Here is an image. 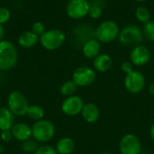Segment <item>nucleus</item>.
Masks as SVG:
<instances>
[{
    "instance_id": "nucleus-12",
    "label": "nucleus",
    "mask_w": 154,
    "mask_h": 154,
    "mask_svg": "<svg viewBox=\"0 0 154 154\" xmlns=\"http://www.w3.org/2000/svg\"><path fill=\"white\" fill-rule=\"evenodd\" d=\"M151 60L150 50L144 45L134 46L130 52V60L131 62L138 67L146 65Z\"/></svg>"
},
{
    "instance_id": "nucleus-21",
    "label": "nucleus",
    "mask_w": 154,
    "mask_h": 154,
    "mask_svg": "<svg viewBox=\"0 0 154 154\" xmlns=\"http://www.w3.org/2000/svg\"><path fill=\"white\" fill-rule=\"evenodd\" d=\"M78 90V86L73 80H68L60 87V93L64 97H71Z\"/></svg>"
},
{
    "instance_id": "nucleus-19",
    "label": "nucleus",
    "mask_w": 154,
    "mask_h": 154,
    "mask_svg": "<svg viewBox=\"0 0 154 154\" xmlns=\"http://www.w3.org/2000/svg\"><path fill=\"white\" fill-rule=\"evenodd\" d=\"M75 149V143L70 137L60 139L56 145V151L59 154H71Z\"/></svg>"
},
{
    "instance_id": "nucleus-2",
    "label": "nucleus",
    "mask_w": 154,
    "mask_h": 154,
    "mask_svg": "<svg viewBox=\"0 0 154 154\" xmlns=\"http://www.w3.org/2000/svg\"><path fill=\"white\" fill-rule=\"evenodd\" d=\"M120 29L118 24L112 20H106L99 23L95 31V38L103 43H109L118 38Z\"/></svg>"
},
{
    "instance_id": "nucleus-27",
    "label": "nucleus",
    "mask_w": 154,
    "mask_h": 154,
    "mask_svg": "<svg viewBox=\"0 0 154 154\" xmlns=\"http://www.w3.org/2000/svg\"><path fill=\"white\" fill-rule=\"evenodd\" d=\"M10 16H11V13L8 8L5 6L0 7V23L1 24L7 23L10 19Z\"/></svg>"
},
{
    "instance_id": "nucleus-25",
    "label": "nucleus",
    "mask_w": 154,
    "mask_h": 154,
    "mask_svg": "<svg viewBox=\"0 0 154 154\" xmlns=\"http://www.w3.org/2000/svg\"><path fill=\"white\" fill-rule=\"evenodd\" d=\"M102 7L98 5H90L88 15L93 19H98L102 15Z\"/></svg>"
},
{
    "instance_id": "nucleus-8",
    "label": "nucleus",
    "mask_w": 154,
    "mask_h": 154,
    "mask_svg": "<svg viewBox=\"0 0 154 154\" xmlns=\"http://www.w3.org/2000/svg\"><path fill=\"white\" fill-rule=\"evenodd\" d=\"M96 79L97 74L95 69L88 66L79 67L72 75V80L78 87H88L95 82Z\"/></svg>"
},
{
    "instance_id": "nucleus-11",
    "label": "nucleus",
    "mask_w": 154,
    "mask_h": 154,
    "mask_svg": "<svg viewBox=\"0 0 154 154\" xmlns=\"http://www.w3.org/2000/svg\"><path fill=\"white\" fill-rule=\"evenodd\" d=\"M84 105V101L80 97L73 95L63 100L61 104V111L69 116H75L81 113Z\"/></svg>"
},
{
    "instance_id": "nucleus-22",
    "label": "nucleus",
    "mask_w": 154,
    "mask_h": 154,
    "mask_svg": "<svg viewBox=\"0 0 154 154\" xmlns=\"http://www.w3.org/2000/svg\"><path fill=\"white\" fill-rule=\"evenodd\" d=\"M135 16L137 20L143 23H146L150 21L151 19V13L149 9H147L144 6H139L137 7L135 11Z\"/></svg>"
},
{
    "instance_id": "nucleus-30",
    "label": "nucleus",
    "mask_w": 154,
    "mask_h": 154,
    "mask_svg": "<svg viewBox=\"0 0 154 154\" xmlns=\"http://www.w3.org/2000/svg\"><path fill=\"white\" fill-rule=\"evenodd\" d=\"M0 137H1V139H2L4 142H10V141L14 138V136H13V134H12L11 130L2 131Z\"/></svg>"
},
{
    "instance_id": "nucleus-15",
    "label": "nucleus",
    "mask_w": 154,
    "mask_h": 154,
    "mask_svg": "<svg viewBox=\"0 0 154 154\" xmlns=\"http://www.w3.org/2000/svg\"><path fill=\"white\" fill-rule=\"evenodd\" d=\"M100 42L96 38H92L83 44L82 53L86 58L94 60L97 55L100 54Z\"/></svg>"
},
{
    "instance_id": "nucleus-1",
    "label": "nucleus",
    "mask_w": 154,
    "mask_h": 154,
    "mask_svg": "<svg viewBox=\"0 0 154 154\" xmlns=\"http://www.w3.org/2000/svg\"><path fill=\"white\" fill-rule=\"evenodd\" d=\"M18 52L13 42L3 40L0 42V70H9L15 66Z\"/></svg>"
},
{
    "instance_id": "nucleus-36",
    "label": "nucleus",
    "mask_w": 154,
    "mask_h": 154,
    "mask_svg": "<svg viewBox=\"0 0 154 154\" xmlns=\"http://www.w3.org/2000/svg\"><path fill=\"white\" fill-rule=\"evenodd\" d=\"M102 154H113V153H111V152H104V153H102Z\"/></svg>"
},
{
    "instance_id": "nucleus-7",
    "label": "nucleus",
    "mask_w": 154,
    "mask_h": 154,
    "mask_svg": "<svg viewBox=\"0 0 154 154\" xmlns=\"http://www.w3.org/2000/svg\"><path fill=\"white\" fill-rule=\"evenodd\" d=\"M145 85L146 79L142 72L134 69L132 72L125 75V87L128 92L132 94H138L144 89Z\"/></svg>"
},
{
    "instance_id": "nucleus-29",
    "label": "nucleus",
    "mask_w": 154,
    "mask_h": 154,
    "mask_svg": "<svg viewBox=\"0 0 154 154\" xmlns=\"http://www.w3.org/2000/svg\"><path fill=\"white\" fill-rule=\"evenodd\" d=\"M121 69L126 75V74H128L134 70V64L131 61H125L121 65Z\"/></svg>"
},
{
    "instance_id": "nucleus-20",
    "label": "nucleus",
    "mask_w": 154,
    "mask_h": 154,
    "mask_svg": "<svg viewBox=\"0 0 154 154\" xmlns=\"http://www.w3.org/2000/svg\"><path fill=\"white\" fill-rule=\"evenodd\" d=\"M31 119L36 121L42 120L44 116V110L42 106H38V105H32V106H29V108L27 110V114H26Z\"/></svg>"
},
{
    "instance_id": "nucleus-23",
    "label": "nucleus",
    "mask_w": 154,
    "mask_h": 154,
    "mask_svg": "<svg viewBox=\"0 0 154 154\" xmlns=\"http://www.w3.org/2000/svg\"><path fill=\"white\" fill-rule=\"evenodd\" d=\"M23 151L26 153H33L37 151V149L39 148L37 142L33 139H28L25 142H23Z\"/></svg>"
},
{
    "instance_id": "nucleus-31",
    "label": "nucleus",
    "mask_w": 154,
    "mask_h": 154,
    "mask_svg": "<svg viewBox=\"0 0 154 154\" xmlns=\"http://www.w3.org/2000/svg\"><path fill=\"white\" fill-rule=\"evenodd\" d=\"M4 36H5V28H4V25L0 23V42L3 41Z\"/></svg>"
},
{
    "instance_id": "nucleus-35",
    "label": "nucleus",
    "mask_w": 154,
    "mask_h": 154,
    "mask_svg": "<svg viewBox=\"0 0 154 154\" xmlns=\"http://www.w3.org/2000/svg\"><path fill=\"white\" fill-rule=\"evenodd\" d=\"M2 152H3V148L1 147V144H0V153H1Z\"/></svg>"
},
{
    "instance_id": "nucleus-13",
    "label": "nucleus",
    "mask_w": 154,
    "mask_h": 154,
    "mask_svg": "<svg viewBox=\"0 0 154 154\" xmlns=\"http://www.w3.org/2000/svg\"><path fill=\"white\" fill-rule=\"evenodd\" d=\"M81 115L86 122H88V124H94L98 120L100 116V111L96 104L87 103L83 106Z\"/></svg>"
},
{
    "instance_id": "nucleus-24",
    "label": "nucleus",
    "mask_w": 154,
    "mask_h": 154,
    "mask_svg": "<svg viewBox=\"0 0 154 154\" xmlns=\"http://www.w3.org/2000/svg\"><path fill=\"white\" fill-rule=\"evenodd\" d=\"M143 35L151 42H154V21H149L144 23L143 26Z\"/></svg>"
},
{
    "instance_id": "nucleus-10",
    "label": "nucleus",
    "mask_w": 154,
    "mask_h": 154,
    "mask_svg": "<svg viewBox=\"0 0 154 154\" xmlns=\"http://www.w3.org/2000/svg\"><path fill=\"white\" fill-rule=\"evenodd\" d=\"M119 151L121 154H140L142 152L140 139L133 134L124 135L119 143Z\"/></svg>"
},
{
    "instance_id": "nucleus-14",
    "label": "nucleus",
    "mask_w": 154,
    "mask_h": 154,
    "mask_svg": "<svg viewBox=\"0 0 154 154\" xmlns=\"http://www.w3.org/2000/svg\"><path fill=\"white\" fill-rule=\"evenodd\" d=\"M11 132L14 138L21 142H25L32 136V128L24 123H18L14 125Z\"/></svg>"
},
{
    "instance_id": "nucleus-33",
    "label": "nucleus",
    "mask_w": 154,
    "mask_h": 154,
    "mask_svg": "<svg viewBox=\"0 0 154 154\" xmlns=\"http://www.w3.org/2000/svg\"><path fill=\"white\" fill-rule=\"evenodd\" d=\"M148 90H149V93H150L151 95L154 96V82L153 83H152V84L149 86V88H148Z\"/></svg>"
},
{
    "instance_id": "nucleus-17",
    "label": "nucleus",
    "mask_w": 154,
    "mask_h": 154,
    "mask_svg": "<svg viewBox=\"0 0 154 154\" xmlns=\"http://www.w3.org/2000/svg\"><path fill=\"white\" fill-rule=\"evenodd\" d=\"M40 37L37 36L35 33H33L32 31L24 32L21 33L18 37V44L24 49H29L34 47L39 42Z\"/></svg>"
},
{
    "instance_id": "nucleus-9",
    "label": "nucleus",
    "mask_w": 154,
    "mask_h": 154,
    "mask_svg": "<svg viewBox=\"0 0 154 154\" xmlns=\"http://www.w3.org/2000/svg\"><path fill=\"white\" fill-rule=\"evenodd\" d=\"M90 5L88 0H69L66 6V13L72 19H81L88 14Z\"/></svg>"
},
{
    "instance_id": "nucleus-34",
    "label": "nucleus",
    "mask_w": 154,
    "mask_h": 154,
    "mask_svg": "<svg viewBox=\"0 0 154 154\" xmlns=\"http://www.w3.org/2000/svg\"><path fill=\"white\" fill-rule=\"evenodd\" d=\"M134 1H136V2H144L146 0H134Z\"/></svg>"
},
{
    "instance_id": "nucleus-5",
    "label": "nucleus",
    "mask_w": 154,
    "mask_h": 154,
    "mask_svg": "<svg viewBox=\"0 0 154 154\" xmlns=\"http://www.w3.org/2000/svg\"><path fill=\"white\" fill-rule=\"evenodd\" d=\"M119 42L124 46H137L143 40V33L137 25H127L119 32Z\"/></svg>"
},
{
    "instance_id": "nucleus-28",
    "label": "nucleus",
    "mask_w": 154,
    "mask_h": 154,
    "mask_svg": "<svg viewBox=\"0 0 154 154\" xmlns=\"http://www.w3.org/2000/svg\"><path fill=\"white\" fill-rule=\"evenodd\" d=\"M35 154H57L56 149H54L53 147L50 146V145H42L40 146L37 151L34 152Z\"/></svg>"
},
{
    "instance_id": "nucleus-18",
    "label": "nucleus",
    "mask_w": 154,
    "mask_h": 154,
    "mask_svg": "<svg viewBox=\"0 0 154 154\" xmlns=\"http://www.w3.org/2000/svg\"><path fill=\"white\" fill-rule=\"evenodd\" d=\"M14 114L5 107H0V131L11 130L14 126Z\"/></svg>"
},
{
    "instance_id": "nucleus-6",
    "label": "nucleus",
    "mask_w": 154,
    "mask_h": 154,
    "mask_svg": "<svg viewBox=\"0 0 154 154\" xmlns=\"http://www.w3.org/2000/svg\"><path fill=\"white\" fill-rule=\"evenodd\" d=\"M8 109L14 114V116H23L27 114L29 108L28 101L25 96L19 91H13L7 97Z\"/></svg>"
},
{
    "instance_id": "nucleus-3",
    "label": "nucleus",
    "mask_w": 154,
    "mask_h": 154,
    "mask_svg": "<svg viewBox=\"0 0 154 154\" xmlns=\"http://www.w3.org/2000/svg\"><path fill=\"white\" fill-rule=\"evenodd\" d=\"M55 134L54 125L45 119L36 121L32 127V136L36 142L47 143L51 141Z\"/></svg>"
},
{
    "instance_id": "nucleus-37",
    "label": "nucleus",
    "mask_w": 154,
    "mask_h": 154,
    "mask_svg": "<svg viewBox=\"0 0 154 154\" xmlns=\"http://www.w3.org/2000/svg\"><path fill=\"white\" fill-rule=\"evenodd\" d=\"M0 154H1V153H0Z\"/></svg>"
},
{
    "instance_id": "nucleus-32",
    "label": "nucleus",
    "mask_w": 154,
    "mask_h": 154,
    "mask_svg": "<svg viewBox=\"0 0 154 154\" xmlns=\"http://www.w3.org/2000/svg\"><path fill=\"white\" fill-rule=\"evenodd\" d=\"M150 136H151V139L154 142V123L152 124L151 129H150Z\"/></svg>"
},
{
    "instance_id": "nucleus-4",
    "label": "nucleus",
    "mask_w": 154,
    "mask_h": 154,
    "mask_svg": "<svg viewBox=\"0 0 154 154\" xmlns=\"http://www.w3.org/2000/svg\"><path fill=\"white\" fill-rule=\"evenodd\" d=\"M66 41L65 33L59 29H50L40 36L39 42L48 51H55L60 48Z\"/></svg>"
},
{
    "instance_id": "nucleus-16",
    "label": "nucleus",
    "mask_w": 154,
    "mask_h": 154,
    "mask_svg": "<svg viewBox=\"0 0 154 154\" xmlns=\"http://www.w3.org/2000/svg\"><path fill=\"white\" fill-rule=\"evenodd\" d=\"M113 64V60L110 55L106 53H100L93 60V66L95 70L98 72L108 71Z\"/></svg>"
},
{
    "instance_id": "nucleus-26",
    "label": "nucleus",
    "mask_w": 154,
    "mask_h": 154,
    "mask_svg": "<svg viewBox=\"0 0 154 154\" xmlns=\"http://www.w3.org/2000/svg\"><path fill=\"white\" fill-rule=\"evenodd\" d=\"M31 31L33 33H35L37 36H39V37L42 36L46 32L45 26H44V24L42 22H35V23H33L32 25V30Z\"/></svg>"
}]
</instances>
